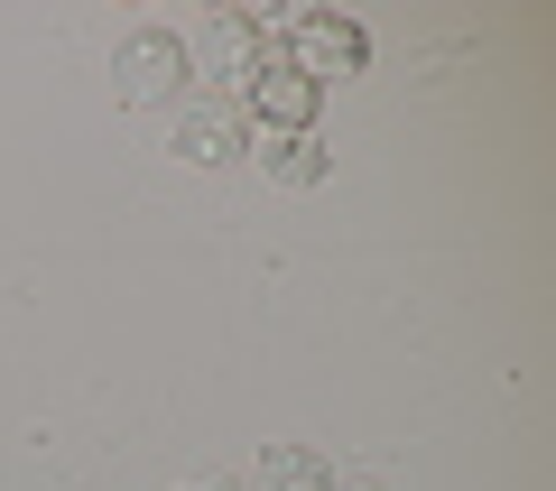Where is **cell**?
I'll return each instance as SVG.
<instances>
[{
    "label": "cell",
    "instance_id": "cell-1",
    "mask_svg": "<svg viewBox=\"0 0 556 491\" xmlns=\"http://www.w3.org/2000/svg\"><path fill=\"white\" fill-rule=\"evenodd\" d=\"M278 56L298 65L306 84H343L371 65V28L343 20V10H298V20H278Z\"/></svg>",
    "mask_w": 556,
    "mask_h": 491
},
{
    "label": "cell",
    "instance_id": "cell-2",
    "mask_svg": "<svg viewBox=\"0 0 556 491\" xmlns=\"http://www.w3.org/2000/svg\"><path fill=\"white\" fill-rule=\"evenodd\" d=\"M269 56H278V20H260V10H214V20L186 38V75H214V84H232V93Z\"/></svg>",
    "mask_w": 556,
    "mask_h": 491
},
{
    "label": "cell",
    "instance_id": "cell-3",
    "mask_svg": "<svg viewBox=\"0 0 556 491\" xmlns=\"http://www.w3.org/2000/svg\"><path fill=\"white\" fill-rule=\"evenodd\" d=\"M112 102L121 112H159V102H186V38L177 28H130L112 56Z\"/></svg>",
    "mask_w": 556,
    "mask_h": 491
},
{
    "label": "cell",
    "instance_id": "cell-4",
    "mask_svg": "<svg viewBox=\"0 0 556 491\" xmlns=\"http://www.w3.org/2000/svg\"><path fill=\"white\" fill-rule=\"evenodd\" d=\"M316 102H325V84H306L288 56H269L251 84H241V121H260V139H298V130H316Z\"/></svg>",
    "mask_w": 556,
    "mask_h": 491
},
{
    "label": "cell",
    "instance_id": "cell-5",
    "mask_svg": "<svg viewBox=\"0 0 556 491\" xmlns=\"http://www.w3.org/2000/svg\"><path fill=\"white\" fill-rule=\"evenodd\" d=\"M167 149L195 158V167H232V158H251V121H241V102H223V93H186Z\"/></svg>",
    "mask_w": 556,
    "mask_h": 491
},
{
    "label": "cell",
    "instance_id": "cell-6",
    "mask_svg": "<svg viewBox=\"0 0 556 491\" xmlns=\"http://www.w3.org/2000/svg\"><path fill=\"white\" fill-rule=\"evenodd\" d=\"M260 167H269L288 196H316V186L334 177V149H325L316 130H298V139H260Z\"/></svg>",
    "mask_w": 556,
    "mask_h": 491
},
{
    "label": "cell",
    "instance_id": "cell-7",
    "mask_svg": "<svg viewBox=\"0 0 556 491\" xmlns=\"http://www.w3.org/2000/svg\"><path fill=\"white\" fill-rule=\"evenodd\" d=\"M260 491H334V464L316 445H269L260 454Z\"/></svg>",
    "mask_w": 556,
    "mask_h": 491
},
{
    "label": "cell",
    "instance_id": "cell-8",
    "mask_svg": "<svg viewBox=\"0 0 556 491\" xmlns=\"http://www.w3.org/2000/svg\"><path fill=\"white\" fill-rule=\"evenodd\" d=\"M177 491H241V482H177Z\"/></svg>",
    "mask_w": 556,
    "mask_h": 491
}]
</instances>
